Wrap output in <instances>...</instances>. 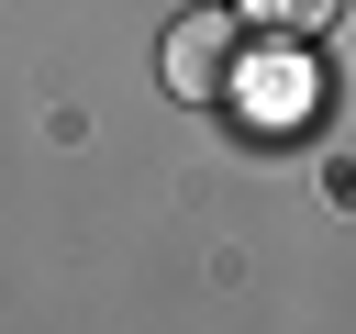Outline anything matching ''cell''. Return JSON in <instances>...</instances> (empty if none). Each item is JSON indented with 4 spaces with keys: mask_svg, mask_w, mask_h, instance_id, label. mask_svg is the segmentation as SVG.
I'll use <instances>...</instances> for the list:
<instances>
[{
    "mask_svg": "<svg viewBox=\"0 0 356 334\" xmlns=\"http://www.w3.org/2000/svg\"><path fill=\"white\" fill-rule=\"evenodd\" d=\"M245 11H189L178 33H167V89L178 100H234L245 89Z\"/></svg>",
    "mask_w": 356,
    "mask_h": 334,
    "instance_id": "cell-1",
    "label": "cell"
},
{
    "mask_svg": "<svg viewBox=\"0 0 356 334\" xmlns=\"http://www.w3.org/2000/svg\"><path fill=\"white\" fill-rule=\"evenodd\" d=\"M234 11H245L256 33H278V45H312V33H323L345 0H234Z\"/></svg>",
    "mask_w": 356,
    "mask_h": 334,
    "instance_id": "cell-2",
    "label": "cell"
}]
</instances>
